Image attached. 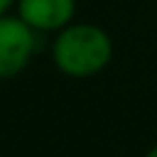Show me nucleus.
Returning a JSON list of instances; mask_svg holds the SVG:
<instances>
[{
  "label": "nucleus",
  "mask_w": 157,
  "mask_h": 157,
  "mask_svg": "<svg viewBox=\"0 0 157 157\" xmlns=\"http://www.w3.org/2000/svg\"><path fill=\"white\" fill-rule=\"evenodd\" d=\"M15 5L34 32H59L76 15V0H17Z\"/></svg>",
  "instance_id": "7ed1b4c3"
},
{
  "label": "nucleus",
  "mask_w": 157,
  "mask_h": 157,
  "mask_svg": "<svg viewBox=\"0 0 157 157\" xmlns=\"http://www.w3.org/2000/svg\"><path fill=\"white\" fill-rule=\"evenodd\" d=\"M145 157H157V145H152V147L145 152Z\"/></svg>",
  "instance_id": "39448f33"
},
{
  "label": "nucleus",
  "mask_w": 157,
  "mask_h": 157,
  "mask_svg": "<svg viewBox=\"0 0 157 157\" xmlns=\"http://www.w3.org/2000/svg\"><path fill=\"white\" fill-rule=\"evenodd\" d=\"M17 0H0V15H5V12H10V7L15 5Z\"/></svg>",
  "instance_id": "20e7f679"
},
{
  "label": "nucleus",
  "mask_w": 157,
  "mask_h": 157,
  "mask_svg": "<svg viewBox=\"0 0 157 157\" xmlns=\"http://www.w3.org/2000/svg\"><path fill=\"white\" fill-rule=\"evenodd\" d=\"M37 52V32L15 12L0 15V81L27 69Z\"/></svg>",
  "instance_id": "f03ea898"
},
{
  "label": "nucleus",
  "mask_w": 157,
  "mask_h": 157,
  "mask_svg": "<svg viewBox=\"0 0 157 157\" xmlns=\"http://www.w3.org/2000/svg\"><path fill=\"white\" fill-rule=\"evenodd\" d=\"M113 59L110 34L91 22H71L56 32L52 42V61L69 78H88L101 74Z\"/></svg>",
  "instance_id": "f257e3e1"
}]
</instances>
